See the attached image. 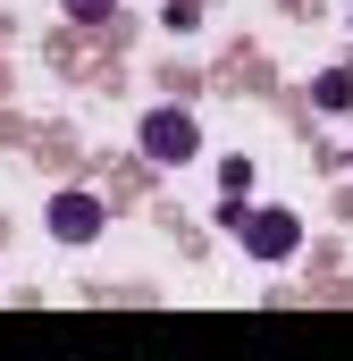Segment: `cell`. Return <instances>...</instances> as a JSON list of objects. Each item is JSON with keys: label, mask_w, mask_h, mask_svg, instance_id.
<instances>
[{"label": "cell", "mask_w": 353, "mask_h": 361, "mask_svg": "<svg viewBox=\"0 0 353 361\" xmlns=\"http://www.w3.org/2000/svg\"><path fill=\"white\" fill-rule=\"evenodd\" d=\"M135 143H143V160H152V169H185V160H202V126H193L185 109H152Z\"/></svg>", "instance_id": "cell-1"}, {"label": "cell", "mask_w": 353, "mask_h": 361, "mask_svg": "<svg viewBox=\"0 0 353 361\" xmlns=\"http://www.w3.org/2000/svg\"><path fill=\"white\" fill-rule=\"evenodd\" d=\"M236 244H244L253 261H294V244H303V227H294V210H244V227H236Z\"/></svg>", "instance_id": "cell-2"}, {"label": "cell", "mask_w": 353, "mask_h": 361, "mask_svg": "<svg viewBox=\"0 0 353 361\" xmlns=\"http://www.w3.org/2000/svg\"><path fill=\"white\" fill-rule=\"evenodd\" d=\"M51 235H59V244H92V235H101V202H92V193H59V202H51Z\"/></svg>", "instance_id": "cell-3"}, {"label": "cell", "mask_w": 353, "mask_h": 361, "mask_svg": "<svg viewBox=\"0 0 353 361\" xmlns=\"http://www.w3.org/2000/svg\"><path fill=\"white\" fill-rule=\"evenodd\" d=\"M311 92H320V109H353V76H345V68H328Z\"/></svg>", "instance_id": "cell-4"}, {"label": "cell", "mask_w": 353, "mask_h": 361, "mask_svg": "<svg viewBox=\"0 0 353 361\" xmlns=\"http://www.w3.org/2000/svg\"><path fill=\"white\" fill-rule=\"evenodd\" d=\"M68 8H118V0H68Z\"/></svg>", "instance_id": "cell-5"}]
</instances>
